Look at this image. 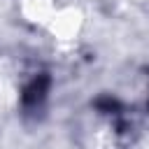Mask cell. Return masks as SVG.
Returning a JSON list of instances; mask_svg holds the SVG:
<instances>
[{"instance_id":"6da1fadb","label":"cell","mask_w":149,"mask_h":149,"mask_svg":"<svg viewBox=\"0 0 149 149\" xmlns=\"http://www.w3.org/2000/svg\"><path fill=\"white\" fill-rule=\"evenodd\" d=\"M47 84H49V79H47V77H37V79H33V81H30V86L26 88V93H23V102H26L28 107H33V105L42 102V100H44V95H47Z\"/></svg>"}]
</instances>
